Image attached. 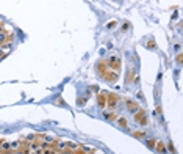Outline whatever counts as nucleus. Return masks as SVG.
I'll return each instance as SVG.
<instances>
[{"mask_svg":"<svg viewBox=\"0 0 183 154\" xmlns=\"http://www.w3.org/2000/svg\"><path fill=\"white\" fill-rule=\"evenodd\" d=\"M133 115H135V121L139 126H147V115H146L143 110H138L136 113H133Z\"/></svg>","mask_w":183,"mask_h":154,"instance_id":"nucleus-1","label":"nucleus"},{"mask_svg":"<svg viewBox=\"0 0 183 154\" xmlns=\"http://www.w3.org/2000/svg\"><path fill=\"white\" fill-rule=\"evenodd\" d=\"M119 65H121V58L116 57V55H113V57H110L108 58V68L110 69H114V71H117L119 69Z\"/></svg>","mask_w":183,"mask_h":154,"instance_id":"nucleus-2","label":"nucleus"},{"mask_svg":"<svg viewBox=\"0 0 183 154\" xmlns=\"http://www.w3.org/2000/svg\"><path fill=\"white\" fill-rule=\"evenodd\" d=\"M107 104L110 108H116L119 106V96H116V94H108L107 96Z\"/></svg>","mask_w":183,"mask_h":154,"instance_id":"nucleus-3","label":"nucleus"},{"mask_svg":"<svg viewBox=\"0 0 183 154\" xmlns=\"http://www.w3.org/2000/svg\"><path fill=\"white\" fill-rule=\"evenodd\" d=\"M125 106H127V108H129L130 113H136V112L139 110L138 102H136V101H131V99H127V101H125Z\"/></svg>","mask_w":183,"mask_h":154,"instance_id":"nucleus-4","label":"nucleus"},{"mask_svg":"<svg viewBox=\"0 0 183 154\" xmlns=\"http://www.w3.org/2000/svg\"><path fill=\"white\" fill-rule=\"evenodd\" d=\"M13 36H10L6 33V31H0V46H2V44H5V43H11L13 41Z\"/></svg>","mask_w":183,"mask_h":154,"instance_id":"nucleus-5","label":"nucleus"},{"mask_svg":"<svg viewBox=\"0 0 183 154\" xmlns=\"http://www.w3.org/2000/svg\"><path fill=\"white\" fill-rule=\"evenodd\" d=\"M0 151H3V153H8V151H11V148H10V142H6V140L0 142Z\"/></svg>","mask_w":183,"mask_h":154,"instance_id":"nucleus-6","label":"nucleus"},{"mask_svg":"<svg viewBox=\"0 0 183 154\" xmlns=\"http://www.w3.org/2000/svg\"><path fill=\"white\" fill-rule=\"evenodd\" d=\"M105 79L110 80V82H114V80L117 79V71H114V72H107V74H105Z\"/></svg>","mask_w":183,"mask_h":154,"instance_id":"nucleus-7","label":"nucleus"},{"mask_svg":"<svg viewBox=\"0 0 183 154\" xmlns=\"http://www.w3.org/2000/svg\"><path fill=\"white\" fill-rule=\"evenodd\" d=\"M20 145H22V140H16V142H11V143H10L11 151H17V149H20Z\"/></svg>","mask_w":183,"mask_h":154,"instance_id":"nucleus-8","label":"nucleus"},{"mask_svg":"<svg viewBox=\"0 0 183 154\" xmlns=\"http://www.w3.org/2000/svg\"><path fill=\"white\" fill-rule=\"evenodd\" d=\"M57 148L59 149V151H64V149H67V143L64 142V140H58V142H57Z\"/></svg>","mask_w":183,"mask_h":154,"instance_id":"nucleus-9","label":"nucleus"},{"mask_svg":"<svg viewBox=\"0 0 183 154\" xmlns=\"http://www.w3.org/2000/svg\"><path fill=\"white\" fill-rule=\"evenodd\" d=\"M117 123H119V126H122L124 129H127V128H129V123H127V118H124V116H119V118H117Z\"/></svg>","mask_w":183,"mask_h":154,"instance_id":"nucleus-10","label":"nucleus"},{"mask_svg":"<svg viewBox=\"0 0 183 154\" xmlns=\"http://www.w3.org/2000/svg\"><path fill=\"white\" fill-rule=\"evenodd\" d=\"M66 143H67V149H69V151H77V149H78V145L75 142H66Z\"/></svg>","mask_w":183,"mask_h":154,"instance_id":"nucleus-11","label":"nucleus"},{"mask_svg":"<svg viewBox=\"0 0 183 154\" xmlns=\"http://www.w3.org/2000/svg\"><path fill=\"white\" fill-rule=\"evenodd\" d=\"M157 149H158L161 154H166V153H167V151H166V146L163 145V142H158V143H157Z\"/></svg>","mask_w":183,"mask_h":154,"instance_id":"nucleus-12","label":"nucleus"},{"mask_svg":"<svg viewBox=\"0 0 183 154\" xmlns=\"http://www.w3.org/2000/svg\"><path fill=\"white\" fill-rule=\"evenodd\" d=\"M103 116H105V120H116L113 112H103Z\"/></svg>","mask_w":183,"mask_h":154,"instance_id":"nucleus-13","label":"nucleus"},{"mask_svg":"<svg viewBox=\"0 0 183 154\" xmlns=\"http://www.w3.org/2000/svg\"><path fill=\"white\" fill-rule=\"evenodd\" d=\"M122 30L124 31H127V30H130V22H124V24H122V27H121Z\"/></svg>","mask_w":183,"mask_h":154,"instance_id":"nucleus-14","label":"nucleus"},{"mask_svg":"<svg viewBox=\"0 0 183 154\" xmlns=\"http://www.w3.org/2000/svg\"><path fill=\"white\" fill-rule=\"evenodd\" d=\"M105 104H107V102H105L103 94H102V96H99V106H100V107H105Z\"/></svg>","mask_w":183,"mask_h":154,"instance_id":"nucleus-15","label":"nucleus"},{"mask_svg":"<svg viewBox=\"0 0 183 154\" xmlns=\"http://www.w3.org/2000/svg\"><path fill=\"white\" fill-rule=\"evenodd\" d=\"M117 24V22L116 21H113V22H108V24H107V29H110V30H113L114 29V25H116Z\"/></svg>","mask_w":183,"mask_h":154,"instance_id":"nucleus-16","label":"nucleus"},{"mask_svg":"<svg viewBox=\"0 0 183 154\" xmlns=\"http://www.w3.org/2000/svg\"><path fill=\"white\" fill-rule=\"evenodd\" d=\"M147 145H149L150 148H153V146H155V140H153V138H149V140H147Z\"/></svg>","mask_w":183,"mask_h":154,"instance_id":"nucleus-17","label":"nucleus"},{"mask_svg":"<svg viewBox=\"0 0 183 154\" xmlns=\"http://www.w3.org/2000/svg\"><path fill=\"white\" fill-rule=\"evenodd\" d=\"M135 137H138V138H143L144 137V132H133Z\"/></svg>","mask_w":183,"mask_h":154,"instance_id":"nucleus-18","label":"nucleus"},{"mask_svg":"<svg viewBox=\"0 0 183 154\" xmlns=\"http://www.w3.org/2000/svg\"><path fill=\"white\" fill-rule=\"evenodd\" d=\"M167 148H169V151L175 153V148H174V145H172V143H167Z\"/></svg>","mask_w":183,"mask_h":154,"instance_id":"nucleus-19","label":"nucleus"},{"mask_svg":"<svg viewBox=\"0 0 183 154\" xmlns=\"http://www.w3.org/2000/svg\"><path fill=\"white\" fill-rule=\"evenodd\" d=\"M174 49H175V52H178V53H180V51H182V46H180V44H175V46H174Z\"/></svg>","mask_w":183,"mask_h":154,"instance_id":"nucleus-20","label":"nucleus"},{"mask_svg":"<svg viewBox=\"0 0 183 154\" xmlns=\"http://www.w3.org/2000/svg\"><path fill=\"white\" fill-rule=\"evenodd\" d=\"M3 57H5V51H3L2 47H0V58H3Z\"/></svg>","mask_w":183,"mask_h":154,"instance_id":"nucleus-21","label":"nucleus"},{"mask_svg":"<svg viewBox=\"0 0 183 154\" xmlns=\"http://www.w3.org/2000/svg\"><path fill=\"white\" fill-rule=\"evenodd\" d=\"M177 63H182V55H180V53L177 55Z\"/></svg>","mask_w":183,"mask_h":154,"instance_id":"nucleus-22","label":"nucleus"},{"mask_svg":"<svg viewBox=\"0 0 183 154\" xmlns=\"http://www.w3.org/2000/svg\"><path fill=\"white\" fill-rule=\"evenodd\" d=\"M0 31H3V25L2 24H0Z\"/></svg>","mask_w":183,"mask_h":154,"instance_id":"nucleus-23","label":"nucleus"},{"mask_svg":"<svg viewBox=\"0 0 183 154\" xmlns=\"http://www.w3.org/2000/svg\"><path fill=\"white\" fill-rule=\"evenodd\" d=\"M95 154H102V153H100V151H95Z\"/></svg>","mask_w":183,"mask_h":154,"instance_id":"nucleus-24","label":"nucleus"}]
</instances>
